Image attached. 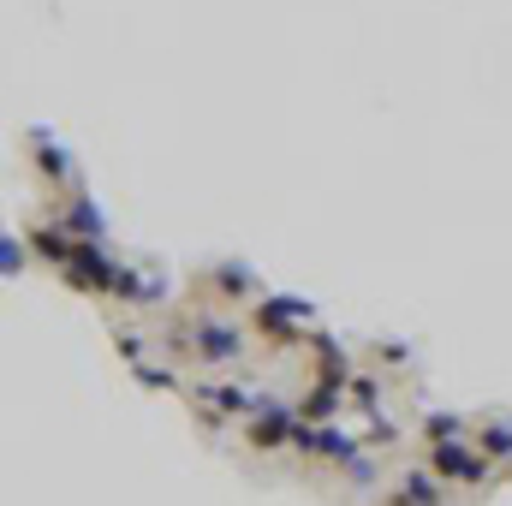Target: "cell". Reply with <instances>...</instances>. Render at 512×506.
Instances as JSON below:
<instances>
[{
  "label": "cell",
  "mask_w": 512,
  "mask_h": 506,
  "mask_svg": "<svg viewBox=\"0 0 512 506\" xmlns=\"http://www.w3.org/2000/svg\"><path fill=\"white\" fill-rule=\"evenodd\" d=\"M346 393H352V405H358V417H376V411H382V381L370 376V370H358V376L346 381Z\"/></svg>",
  "instance_id": "obj_14"
},
{
  "label": "cell",
  "mask_w": 512,
  "mask_h": 506,
  "mask_svg": "<svg viewBox=\"0 0 512 506\" xmlns=\"http://www.w3.org/2000/svg\"><path fill=\"white\" fill-rule=\"evenodd\" d=\"M24 143L36 149V173H42L48 185H72L78 161H72V149H60V143H54V126H24Z\"/></svg>",
  "instance_id": "obj_6"
},
{
  "label": "cell",
  "mask_w": 512,
  "mask_h": 506,
  "mask_svg": "<svg viewBox=\"0 0 512 506\" xmlns=\"http://www.w3.org/2000/svg\"><path fill=\"white\" fill-rule=\"evenodd\" d=\"M399 489H405L417 506H447V489H441V477H435L429 465H423V471H405V477H399Z\"/></svg>",
  "instance_id": "obj_12"
},
{
  "label": "cell",
  "mask_w": 512,
  "mask_h": 506,
  "mask_svg": "<svg viewBox=\"0 0 512 506\" xmlns=\"http://www.w3.org/2000/svg\"><path fill=\"white\" fill-rule=\"evenodd\" d=\"M72 245H78V239H72L60 221H36V227H30V251L42 256L48 268H66V262H72Z\"/></svg>",
  "instance_id": "obj_11"
},
{
  "label": "cell",
  "mask_w": 512,
  "mask_h": 506,
  "mask_svg": "<svg viewBox=\"0 0 512 506\" xmlns=\"http://www.w3.org/2000/svg\"><path fill=\"white\" fill-rule=\"evenodd\" d=\"M429 471H435L441 483H465V489H483V483L495 477V459L459 435V441H429Z\"/></svg>",
  "instance_id": "obj_3"
},
{
  "label": "cell",
  "mask_w": 512,
  "mask_h": 506,
  "mask_svg": "<svg viewBox=\"0 0 512 506\" xmlns=\"http://www.w3.org/2000/svg\"><path fill=\"white\" fill-rule=\"evenodd\" d=\"M191 399L203 405V417H251L256 411V393H245V387H227V381H203V387H191Z\"/></svg>",
  "instance_id": "obj_7"
},
{
  "label": "cell",
  "mask_w": 512,
  "mask_h": 506,
  "mask_svg": "<svg viewBox=\"0 0 512 506\" xmlns=\"http://www.w3.org/2000/svg\"><path fill=\"white\" fill-rule=\"evenodd\" d=\"M131 381H137V387H149V393H179V376H173V370H161V364H149V358H137V364H131Z\"/></svg>",
  "instance_id": "obj_16"
},
{
  "label": "cell",
  "mask_w": 512,
  "mask_h": 506,
  "mask_svg": "<svg viewBox=\"0 0 512 506\" xmlns=\"http://www.w3.org/2000/svg\"><path fill=\"white\" fill-rule=\"evenodd\" d=\"M251 328L268 346H298V340H310V328H316V304L286 298V292H262L251 304Z\"/></svg>",
  "instance_id": "obj_1"
},
{
  "label": "cell",
  "mask_w": 512,
  "mask_h": 506,
  "mask_svg": "<svg viewBox=\"0 0 512 506\" xmlns=\"http://www.w3.org/2000/svg\"><path fill=\"white\" fill-rule=\"evenodd\" d=\"M24 268H30V245L18 239V227H6V233H0V274H6V280H18Z\"/></svg>",
  "instance_id": "obj_15"
},
{
  "label": "cell",
  "mask_w": 512,
  "mask_h": 506,
  "mask_svg": "<svg viewBox=\"0 0 512 506\" xmlns=\"http://www.w3.org/2000/svg\"><path fill=\"white\" fill-rule=\"evenodd\" d=\"M120 268H126V262H120V256H108L102 239H78V245H72V262L60 268V280H66V286H78V292H108V298H114Z\"/></svg>",
  "instance_id": "obj_4"
},
{
  "label": "cell",
  "mask_w": 512,
  "mask_h": 506,
  "mask_svg": "<svg viewBox=\"0 0 512 506\" xmlns=\"http://www.w3.org/2000/svg\"><path fill=\"white\" fill-rule=\"evenodd\" d=\"M114 346H120V358H126V364H137V358H143V340H137L131 328H114Z\"/></svg>",
  "instance_id": "obj_19"
},
{
  "label": "cell",
  "mask_w": 512,
  "mask_h": 506,
  "mask_svg": "<svg viewBox=\"0 0 512 506\" xmlns=\"http://www.w3.org/2000/svg\"><path fill=\"white\" fill-rule=\"evenodd\" d=\"M483 453L489 459H512V423H501V417L483 423Z\"/></svg>",
  "instance_id": "obj_18"
},
{
  "label": "cell",
  "mask_w": 512,
  "mask_h": 506,
  "mask_svg": "<svg viewBox=\"0 0 512 506\" xmlns=\"http://www.w3.org/2000/svg\"><path fill=\"white\" fill-rule=\"evenodd\" d=\"M60 227H66L72 239H102V245H108V215H102V203H90L84 191H72V197H66Z\"/></svg>",
  "instance_id": "obj_8"
},
{
  "label": "cell",
  "mask_w": 512,
  "mask_h": 506,
  "mask_svg": "<svg viewBox=\"0 0 512 506\" xmlns=\"http://www.w3.org/2000/svg\"><path fill=\"white\" fill-rule=\"evenodd\" d=\"M340 471H346V483H358V489H370V483H376V477H382V465H376V459H370V453H364V447H358V453H352V459H346V465H340Z\"/></svg>",
  "instance_id": "obj_17"
},
{
  "label": "cell",
  "mask_w": 512,
  "mask_h": 506,
  "mask_svg": "<svg viewBox=\"0 0 512 506\" xmlns=\"http://www.w3.org/2000/svg\"><path fill=\"white\" fill-rule=\"evenodd\" d=\"M346 399H352V393H346V381H322V376H316L310 387H304V399H298V417H304V423H334Z\"/></svg>",
  "instance_id": "obj_9"
},
{
  "label": "cell",
  "mask_w": 512,
  "mask_h": 506,
  "mask_svg": "<svg viewBox=\"0 0 512 506\" xmlns=\"http://www.w3.org/2000/svg\"><path fill=\"white\" fill-rule=\"evenodd\" d=\"M292 429H298V405L274 399V393H256V411H251V447L268 453V447H292Z\"/></svg>",
  "instance_id": "obj_5"
},
{
  "label": "cell",
  "mask_w": 512,
  "mask_h": 506,
  "mask_svg": "<svg viewBox=\"0 0 512 506\" xmlns=\"http://www.w3.org/2000/svg\"><path fill=\"white\" fill-rule=\"evenodd\" d=\"M370 352H376V358H387V364H405V358H411V346H399V340H376Z\"/></svg>",
  "instance_id": "obj_20"
},
{
  "label": "cell",
  "mask_w": 512,
  "mask_h": 506,
  "mask_svg": "<svg viewBox=\"0 0 512 506\" xmlns=\"http://www.w3.org/2000/svg\"><path fill=\"white\" fill-rule=\"evenodd\" d=\"M203 286L215 298H262V280H256V268H245V262H215L203 274Z\"/></svg>",
  "instance_id": "obj_10"
},
{
  "label": "cell",
  "mask_w": 512,
  "mask_h": 506,
  "mask_svg": "<svg viewBox=\"0 0 512 506\" xmlns=\"http://www.w3.org/2000/svg\"><path fill=\"white\" fill-rule=\"evenodd\" d=\"M423 435L429 441H459V435H471V417L465 411H429L423 417Z\"/></svg>",
  "instance_id": "obj_13"
},
{
  "label": "cell",
  "mask_w": 512,
  "mask_h": 506,
  "mask_svg": "<svg viewBox=\"0 0 512 506\" xmlns=\"http://www.w3.org/2000/svg\"><path fill=\"white\" fill-rule=\"evenodd\" d=\"M185 340H191L197 364H209V370H227V364L245 358V328H239L233 316H191Z\"/></svg>",
  "instance_id": "obj_2"
}]
</instances>
